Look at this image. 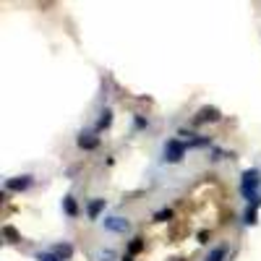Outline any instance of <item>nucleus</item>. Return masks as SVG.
<instances>
[{"label":"nucleus","mask_w":261,"mask_h":261,"mask_svg":"<svg viewBox=\"0 0 261 261\" xmlns=\"http://www.w3.org/2000/svg\"><path fill=\"white\" fill-rule=\"evenodd\" d=\"M199 243H209V232H206V230L199 232Z\"/></svg>","instance_id":"a211bd4d"},{"label":"nucleus","mask_w":261,"mask_h":261,"mask_svg":"<svg viewBox=\"0 0 261 261\" xmlns=\"http://www.w3.org/2000/svg\"><path fill=\"white\" fill-rule=\"evenodd\" d=\"M34 183L32 175H18V178H8L6 180V191H27Z\"/></svg>","instance_id":"39448f33"},{"label":"nucleus","mask_w":261,"mask_h":261,"mask_svg":"<svg viewBox=\"0 0 261 261\" xmlns=\"http://www.w3.org/2000/svg\"><path fill=\"white\" fill-rule=\"evenodd\" d=\"M37 261H60L55 253H47V251H42V253H37Z\"/></svg>","instance_id":"f3484780"},{"label":"nucleus","mask_w":261,"mask_h":261,"mask_svg":"<svg viewBox=\"0 0 261 261\" xmlns=\"http://www.w3.org/2000/svg\"><path fill=\"white\" fill-rule=\"evenodd\" d=\"M186 141H180V139H170L167 144H165V162H180L183 157H186Z\"/></svg>","instance_id":"7ed1b4c3"},{"label":"nucleus","mask_w":261,"mask_h":261,"mask_svg":"<svg viewBox=\"0 0 261 261\" xmlns=\"http://www.w3.org/2000/svg\"><path fill=\"white\" fill-rule=\"evenodd\" d=\"M102 225H105V230H110V232H128L130 230V222L123 220V217H107Z\"/></svg>","instance_id":"20e7f679"},{"label":"nucleus","mask_w":261,"mask_h":261,"mask_svg":"<svg viewBox=\"0 0 261 261\" xmlns=\"http://www.w3.org/2000/svg\"><path fill=\"white\" fill-rule=\"evenodd\" d=\"M110 125H113V110H107V107H105V110L99 113V120H97L94 134H102V130H107Z\"/></svg>","instance_id":"6e6552de"},{"label":"nucleus","mask_w":261,"mask_h":261,"mask_svg":"<svg viewBox=\"0 0 261 261\" xmlns=\"http://www.w3.org/2000/svg\"><path fill=\"white\" fill-rule=\"evenodd\" d=\"M256 217H258V204H248V209H246V214H243V222H246V225H256V222H258Z\"/></svg>","instance_id":"9b49d317"},{"label":"nucleus","mask_w":261,"mask_h":261,"mask_svg":"<svg viewBox=\"0 0 261 261\" xmlns=\"http://www.w3.org/2000/svg\"><path fill=\"white\" fill-rule=\"evenodd\" d=\"M3 235L8 238V243H18V241H21V235H18V232H16V227H11V225H6V227H3Z\"/></svg>","instance_id":"4468645a"},{"label":"nucleus","mask_w":261,"mask_h":261,"mask_svg":"<svg viewBox=\"0 0 261 261\" xmlns=\"http://www.w3.org/2000/svg\"><path fill=\"white\" fill-rule=\"evenodd\" d=\"M125 261H134V256H125Z\"/></svg>","instance_id":"aec40b11"},{"label":"nucleus","mask_w":261,"mask_h":261,"mask_svg":"<svg viewBox=\"0 0 261 261\" xmlns=\"http://www.w3.org/2000/svg\"><path fill=\"white\" fill-rule=\"evenodd\" d=\"M225 256H227V246H217V248H212L206 261H225Z\"/></svg>","instance_id":"ddd939ff"},{"label":"nucleus","mask_w":261,"mask_h":261,"mask_svg":"<svg viewBox=\"0 0 261 261\" xmlns=\"http://www.w3.org/2000/svg\"><path fill=\"white\" fill-rule=\"evenodd\" d=\"M172 220V209H160L154 214V222H170Z\"/></svg>","instance_id":"2eb2a0df"},{"label":"nucleus","mask_w":261,"mask_h":261,"mask_svg":"<svg viewBox=\"0 0 261 261\" xmlns=\"http://www.w3.org/2000/svg\"><path fill=\"white\" fill-rule=\"evenodd\" d=\"M76 144H79L81 149H86V151H92V149L99 146V136H97V134H89V130H84V134H79Z\"/></svg>","instance_id":"423d86ee"},{"label":"nucleus","mask_w":261,"mask_h":261,"mask_svg":"<svg viewBox=\"0 0 261 261\" xmlns=\"http://www.w3.org/2000/svg\"><path fill=\"white\" fill-rule=\"evenodd\" d=\"M225 157H232V154H227V151H222V149H214V146H212V162H217V160H225Z\"/></svg>","instance_id":"dca6fc26"},{"label":"nucleus","mask_w":261,"mask_h":261,"mask_svg":"<svg viewBox=\"0 0 261 261\" xmlns=\"http://www.w3.org/2000/svg\"><path fill=\"white\" fill-rule=\"evenodd\" d=\"M217 120H222V113H220V107H214V105H204L196 110L193 115V125H204V123H217Z\"/></svg>","instance_id":"f03ea898"},{"label":"nucleus","mask_w":261,"mask_h":261,"mask_svg":"<svg viewBox=\"0 0 261 261\" xmlns=\"http://www.w3.org/2000/svg\"><path fill=\"white\" fill-rule=\"evenodd\" d=\"M53 253H55L60 261H68V258L73 256V246H71V243H58V246L53 248Z\"/></svg>","instance_id":"1a4fd4ad"},{"label":"nucleus","mask_w":261,"mask_h":261,"mask_svg":"<svg viewBox=\"0 0 261 261\" xmlns=\"http://www.w3.org/2000/svg\"><path fill=\"white\" fill-rule=\"evenodd\" d=\"M258 186H261V170H256V167L243 170V175H241V193H243V199H248V204H261Z\"/></svg>","instance_id":"f257e3e1"},{"label":"nucleus","mask_w":261,"mask_h":261,"mask_svg":"<svg viewBox=\"0 0 261 261\" xmlns=\"http://www.w3.org/2000/svg\"><path fill=\"white\" fill-rule=\"evenodd\" d=\"M63 209L68 217H79V204H76L73 196H63Z\"/></svg>","instance_id":"9d476101"},{"label":"nucleus","mask_w":261,"mask_h":261,"mask_svg":"<svg viewBox=\"0 0 261 261\" xmlns=\"http://www.w3.org/2000/svg\"><path fill=\"white\" fill-rule=\"evenodd\" d=\"M146 248V243H144V238H134V241L128 243V256H136V253H141Z\"/></svg>","instance_id":"f8f14e48"},{"label":"nucleus","mask_w":261,"mask_h":261,"mask_svg":"<svg viewBox=\"0 0 261 261\" xmlns=\"http://www.w3.org/2000/svg\"><path fill=\"white\" fill-rule=\"evenodd\" d=\"M136 128H146V120H144V118H141V115H139V118H136Z\"/></svg>","instance_id":"6ab92c4d"},{"label":"nucleus","mask_w":261,"mask_h":261,"mask_svg":"<svg viewBox=\"0 0 261 261\" xmlns=\"http://www.w3.org/2000/svg\"><path fill=\"white\" fill-rule=\"evenodd\" d=\"M105 212V199H92L86 204V214H89V220H99V214Z\"/></svg>","instance_id":"0eeeda50"}]
</instances>
